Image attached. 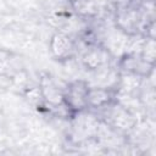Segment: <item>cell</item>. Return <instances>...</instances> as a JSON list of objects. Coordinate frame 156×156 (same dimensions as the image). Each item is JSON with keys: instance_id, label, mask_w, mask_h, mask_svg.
<instances>
[{"instance_id": "obj_3", "label": "cell", "mask_w": 156, "mask_h": 156, "mask_svg": "<svg viewBox=\"0 0 156 156\" xmlns=\"http://www.w3.org/2000/svg\"><path fill=\"white\" fill-rule=\"evenodd\" d=\"M51 55L57 60H65L72 56L74 51L73 40L65 33H55L49 43Z\"/></svg>"}, {"instance_id": "obj_7", "label": "cell", "mask_w": 156, "mask_h": 156, "mask_svg": "<svg viewBox=\"0 0 156 156\" xmlns=\"http://www.w3.org/2000/svg\"><path fill=\"white\" fill-rule=\"evenodd\" d=\"M140 56H141L145 61H147V62L155 65V39L146 38L144 45L141 46Z\"/></svg>"}, {"instance_id": "obj_4", "label": "cell", "mask_w": 156, "mask_h": 156, "mask_svg": "<svg viewBox=\"0 0 156 156\" xmlns=\"http://www.w3.org/2000/svg\"><path fill=\"white\" fill-rule=\"evenodd\" d=\"M40 95L45 102L51 106L63 105V91L57 88V85L48 77L41 78L40 80Z\"/></svg>"}, {"instance_id": "obj_2", "label": "cell", "mask_w": 156, "mask_h": 156, "mask_svg": "<svg viewBox=\"0 0 156 156\" xmlns=\"http://www.w3.org/2000/svg\"><path fill=\"white\" fill-rule=\"evenodd\" d=\"M121 66L123 71L135 77H149L154 71L155 65L145 61L140 54H129L121 60Z\"/></svg>"}, {"instance_id": "obj_6", "label": "cell", "mask_w": 156, "mask_h": 156, "mask_svg": "<svg viewBox=\"0 0 156 156\" xmlns=\"http://www.w3.org/2000/svg\"><path fill=\"white\" fill-rule=\"evenodd\" d=\"M83 63L89 69H98L104 63L102 51L98 49H90L83 56Z\"/></svg>"}, {"instance_id": "obj_1", "label": "cell", "mask_w": 156, "mask_h": 156, "mask_svg": "<svg viewBox=\"0 0 156 156\" xmlns=\"http://www.w3.org/2000/svg\"><path fill=\"white\" fill-rule=\"evenodd\" d=\"M89 84L85 80H74L67 85L63 90V105L72 112H82L88 108L87 96H88Z\"/></svg>"}, {"instance_id": "obj_5", "label": "cell", "mask_w": 156, "mask_h": 156, "mask_svg": "<svg viewBox=\"0 0 156 156\" xmlns=\"http://www.w3.org/2000/svg\"><path fill=\"white\" fill-rule=\"evenodd\" d=\"M112 93L105 88H90L88 90L87 104L88 108H101L106 107L112 102Z\"/></svg>"}]
</instances>
